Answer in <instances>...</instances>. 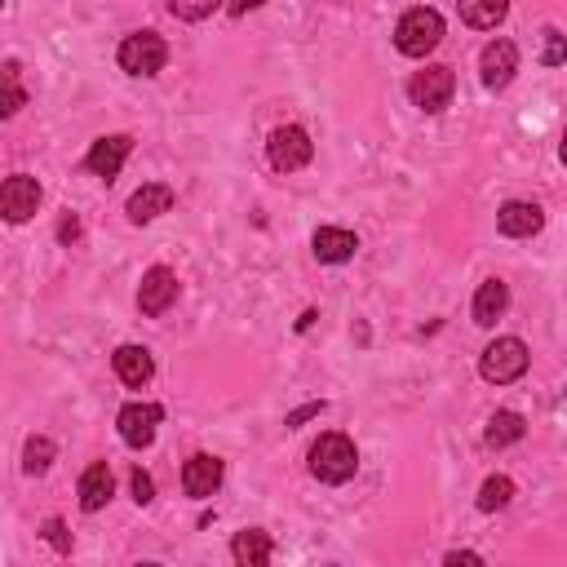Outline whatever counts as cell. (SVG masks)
I'll return each instance as SVG.
<instances>
[{"mask_svg":"<svg viewBox=\"0 0 567 567\" xmlns=\"http://www.w3.org/2000/svg\"><path fill=\"white\" fill-rule=\"evenodd\" d=\"M439 40H443V13H439V9H425V4L408 9V13L399 18V27H394V49L408 53V58L434 53Z\"/></svg>","mask_w":567,"mask_h":567,"instance_id":"6da1fadb","label":"cell"},{"mask_svg":"<svg viewBox=\"0 0 567 567\" xmlns=\"http://www.w3.org/2000/svg\"><path fill=\"white\" fill-rule=\"evenodd\" d=\"M359 470V452L346 434H319V443L310 447V474L319 483H346Z\"/></svg>","mask_w":567,"mask_h":567,"instance_id":"7a4b0ae2","label":"cell"},{"mask_svg":"<svg viewBox=\"0 0 567 567\" xmlns=\"http://www.w3.org/2000/svg\"><path fill=\"white\" fill-rule=\"evenodd\" d=\"M527 363H532V354H527V346H523L518 337H496V341L478 354V372H483V381H492V385L518 381V377L527 372Z\"/></svg>","mask_w":567,"mask_h":567,"instance_id":"3957f363","label":"cell"},{"mask_svg":"<svg viewBox=\"0 0 567 567\" xmlns=\"http://www.w3.org/2000/svg\"><path fill=\"white\" fill-rule=\"evenodd\" d=\"M266 155H270V168L275 173H297V168L310 164L315 146H310V133L301 124H279L270 133V142H266Z\"/></svg>","mask_w":567,"mask_h":567,"instance_id":"277c9868","label":"cell"},{"mask_svg":"<svg viewBox=\"0 0 567 567\" xmlns=\"http://www.w3.org/2000/svg\"><path fill=\"white\" fill-rule=\"evenodd\" d=\"M164 62H168V44H164L155 31H133V35H124V44H120V66H124L128 75H155V71H164Z\"/></svg>","mask_w":567,"mask_h":567,"instance_id":"5b68a950","label":"cell"},{"mask_svg":"<svg viewBox=\"0 0 567 567\" xmlns=\"http://www.w3.org/2000/svg\"><path fill=\"white\" fill-rule=\"evenodd\" d=\"M452 89H456V75H452V66H425V71H416L412 80H408V97L425 111V115H439L447 102H452Z\"/></svg>","mask_w":567,"mask_h":567,"instance_id":"8992f818","label":"cell"},{"mask_svg":"<svg viewBox=\"0 0 567 567\" xmlns=\"http://www.w3.org/2000/svg\"><path fill=\"white\" fill-rule=\"evenodd\" d=\"M159 421H164V408H159V403H124L120 416H115L120 439H124L128 447H151Z\"/></svg>","mask_w":567,"mask_h":567,"instance_id":"52a82bcc","label":"cell"},{"mask_svg":"<svg viewBox=\"0 0 567 567\" xmlns=\"http://www.w3.org/2000/svg\"><path fill=\"white\" fill-rule=\"evenodd\" d=\"M40 208V182L35 177H27V173H13L4 186H0V213H4V221H27L31 213Z\"/></svg>","mask_w":567,"mask_h":567,"instance_id":"ba28073f","label":"cell"},{"mask_svg":"<svg viewBox=\"0 0 567 567\" xmlns=\"http://www.w3.org/2000/svg\"><path fill=\"white\" fill-rule=\"evenodd\" d=\"M128 151H133V137H128V133H111V137H97V142L89 146V155H84V168H89L93 177H106V182H111V177L124 168Z\"/></svg>","mask_w":567,"mask_h":567,"instance_id":"9c48e42d","label":"cell"},{"mask_svg":"<svg viewBox=\"0 0 567 567\" xmlns=\"http://www.w3.org/2000/svg\"><path fill=\"white\" fill-rule=\"evenodd\" d=\"M173 301H177V275L168 266H151L142 275V288H137V310L142 315H164Z\"/></svg>","mask_w":567,"mask_h":567,"instance_id":"30bf717a","label":"cell"},{"mask_svg":"<svg viewBox=\"0 0 567 567\" xmlns=\"http://www.w3.org/2000/svg\"><path fill=\"white\" fill-rule=\"evenodd\" d=\"M514 71H518V49H514L509 40H492V44L483 49V58H478L483 84L496 93V89H505V84L514 80Z\"/></svg>","mask_w":567,"mask_h":567,"instance_id":"8fae6325","label":"cell"},{"mask_svg":"<svg viewBox=\"0 0 567 567\" xmlns=\"http://www.w3.org/2000/svg\"><path fill=\"white\" fill-rule=\"evenodd\" d=\"M182 487H186V496L208 501V496L221 487V461L208 456V452H195V456L182 465Z\"/></svg>","mask_w":567,"mask_h":567,"instance_id":"7c38bea8","label":"cell"},{"mask_svg":"<svg viewBox=\"0 0 567 567\" xmlns=\"http://www.w3.org/2000/svg\"><path fill=\"white\" fill-rule=\"evenodd\" d=\"M540 226H545V213H540L532 199H509V204H501V213H496V230L509 235V239H527V235H536Z\"/></svg>","mask_w":567,"mask_h":567,"instance_id":"4fadbf2b","label":"cell"},{"mask_svg":"<svg viewBox=\"0 0 567 567\" xmlns=\"http://www.w3.org/2000/svg\"><path fill=\"white\" fill-rule=\"evenodd\" d=\"M173 208V190L164 186V182H151V186H142V190H133L128 195V221L133 226H146V221H155L159 213H168Z\"/></svg>","mask_w":567,"mask_h":567,"instance_id":"5bb4252c","label":"cell"},{"mask_svg":"<svg viewBox=\"0 0 567 567\" xmlns=\"http://www.w3.org/2000/svg\"><path fill=\"white\" fill-rule=\"evenodd\" d=\"M111 363H115V377H120L124 385H133V390L155 377V359H151L146 346H120V350L111 354Z\"/></svg>","mask_w":567,"mask_h":567,"instance_id":"9a60e30c","label":"cell"},{"mask_svg":"<svg viewBox=\"0 0 567 567\" xmlns=\"http://www.w3.org/2000/svg\"><path fill=\"white\" fill-rule=\"evenodd\" d=\"M310 248H315V257H319V261L341 266V261H350V257H354L359 239H354L350 230H341V226H319V230H315V239H310Z\"/></svg>","mask_w":567,"mask_h":567,"instance_id":"2e32d148","label":"cell"},{"mask_svg":"<svg viewBox=\"0 0 567 567\" xmlns=\"http://www.w3.org/2000/svg\"><path fill=\"white\" fill-rule=\"evenodd\" d=\"M115 492V478H111V465L106 461H93L84 474H80V509L97 514Z\"/></svg>","mask_w":567,"mask_h":567,"instance_id":"e0dca14e","label":"cell"},{"mask_svg":"<svg viewBox=\"0 0 567 567\" xmlns=\"http://www.w3.org/2000/svg\"><path fill=\"white\" fill-rule=\"evenodd\" d=\"M270 532H261V527H244L235 540H230V554H235V563L239 567H270Z\"/></svg>","mask_w":567,"mask_h":567,"instance_id":"ac0fdd59","label":"cell"},{"mask_svg":"<svg viewBox=\"0 0 567 567\" xmlns=\"http://www.w3.org/2000/svg\"><path fill=\"white\" fill-rule=\"evenodd\" d=\"M505 306H509V288L501 279H483L478 292H474V323L478 328H492L505 315Z\"/></svg>","mask_w":567,"mask_h":567,"instance_id":"d6986e66","label":"cell"},{"mask_svg":"<svg viewBox=\"0 0 567 567\" xmlns=\"http://www.w3.org/2000/svg\"><path fill=\"white\" fill-rule=\"evenodd\" d=\"M523 434H527L523 412L501 408V412H492V421H487V430H483V443H487V447H509V443H518Z\"/></svg>","mask_w":567,"mask_h":567,"instance_id":"ffe728a7","label":"cell"},{"mask_svg":"<svg viewBox=\"0 0 567 567\" xmlns=\"http://www.w3.org/2000/svg\"><path fill=\"white\" fill-rule=\"evenodd\" d=\"M514 501V478H505V474H492L483 487H478V509L483 514H496V509H505Z\"/></svg>","mask_w":567,"mask_h":567,"instance_id":"44dd1931","label":"cell"},{"mask_svg":"<svg viewBox=\"0 0 567 567\" xmlns=\"http://www.w3.org/2000/svg\"><path fill=\"white\" fill-rule=\"evenodd\" d=\"M53 456H58L53 439L35 434V439H27V447H22V470H27V474H44V470L53 465Z\"/></svg>","mask_w":567,"mask_h":567,"instance_id":"7402d4cb","label":"cell"},{"mask_svg":"<svg viewBox=\"0 0 567 567\" xmlns=\"http://www.w3.org/2000/svg\"><path fill=\"white\" fill-rule=\"evenodd\" d=\"M505 13H509V9H505L501 0H487V4H461V22H465V27H496Z\"/></svg>","mask_w":567,"mask_h":567,"instance_id":"603a6c76","label":"cell"},{"mask_svg":"<svg viewBox=\"0 0 567 567\" xmlns=\"http://www.w3.org/2000/svg\"><path fill=\"white\" fill-rule=\"evenodd\" d=\"M0 80H4V106H0V115L9 120V115H18V106L27 102V93L18 89V62H4V71H0Z\"/></svg>","mask_w":567,"mask_h":567,"instance_id":"cb8c5ba5","label":"cell"},{"mask_svg":"<svg viewBox=\"0 0 567 567\" xmlns=\"http://www.w3.org/2000/svg\"><path fill=\"white\" fill-rule=\"evenodd\" d=\"M540 62L545 66H558V62H567V35L563 31H545V53H540Z\"/></svg>","mask_w":567,"mask_h":567,"instance_id":"d4e9b609","label":"cell"},{"mask_svg":"<svg viewBox=\"0 0 567 567\" xmlns=\"http://www.w3.org/2000/svg\"><path fill=\"white\" fill-rule=\"evenodd\" d=\"M168 13H173V18H186V22H199V18L217 13V0H204V4H182V0H173Z\"/></svg>","mask_w":567,"mask_h":567,"instance_id":"484cf974","label":"cell"},{"mask_svg":"<svg viewBox=\"0 0 567 567\" xmlns=\"http://www.w3.org/2000/svg\"><path fill=\"white\" fill-rule=\"evenodd\" d=\"M40 536H44V540H49L58 554H71V532H66V523H62V518H49Z\"/></svg>","mask_w":567,"mask_h":567,"instance_id":"4316f807","label":"cell"},{"mask_svg":"<svg viewBox=\"0 0 567 567\" xmlns=\"http://www.w3.org/2000/svg\"><path fill=\"white\" fill-rule=\"evenodd\" d=\"M128 483H133V501H137V505H151V501H155V483H151L146 470H133Z\"/></svg>","mask_w":567,"mask_h":567,"instance_id":"83f0119b","label":"cell"},{"mask_svg":"<svg viewBox=\"0 0 567 567\" xmlns=\"http://www.w3.org/2000/svg\"><path fill=\"white\" fill-rule=\"evenodd\" d=\"M323 408H328V403H323V399H315V403H306V408H297V412H288V416H284V425H288V430H297V425H306L310 416H319Z\"/></svg>","mask_w":567,"mask_h":567,"instance_id":"f1b7e54d","label":"cell"},{"mask_svg":"<svg viewBox=\"0 0 567 567\" xmlns=\"http://www.w3.org/2000/svg\"><path fill=\"white\" fill-rule=\"evenodd\" d=\"M443 567H483V558H478L474 549H452V554L443 558Z\"/></svg>","mask_w":567,"mask_h":567,"instance_id":"f546056e","label":"cell"},{"mask_svg":"<svg viewBox=\"0 0 567 567\" xmlns=\"http://www.w3.org/2000/svg\"><path fill=\"white\" fill-rule=\"evenodd\" d=\"M58 239H62V244H75V239H80V217H62V221H58Z\"/></svg>","mask_w":567,"mask_h":567,"instance_id":"4dcf8cb0","label":"cell"},{"mask_svg":"<svg viewBox=\"0 0 567 567\" xmlns=\"http://www.w3.org/2000/svg\"><path fill=\"white\" fill-rule=\"evenodd\" d=\"M558 159L567 164V133H563V146H558Z\"/></svg>","mask_w":567,"mask_h":567,"instance_id":"1f68e13d","label":"cell"},{"mask_svg":"<svg viewBox=\"0 0 567 567\" xmlns=\"http://www.w3.org/2000/svg\"><path fill=\"white\" fill-rule=\"evenodd\" d=\"M137 567H159V563H137Z\"/></svg>","mask_w":567,"mask_h":567,"instance_id":"d6a6232c","label":"cell"}]
</instances>
